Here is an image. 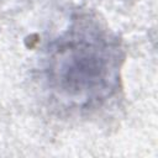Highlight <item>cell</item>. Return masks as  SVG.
I'll return each instance as SVG.
<instances>
[{"label":"cell","instance_id":"6da1fadb","mask_svg":"<svg viewBox=\"0 0 158 158\" xmlns=\"http://www.w3.org/2000/svg\"><path fill=\"white\" fill-rule=\"evenodd\" d=\"M111 68L107 43L101 38H74L53 56L51 79L70 96L104 90Z\"/></svg>","mask_w":158,"mask_h":158}]
</instances>
